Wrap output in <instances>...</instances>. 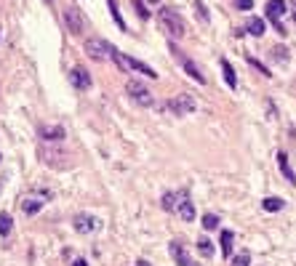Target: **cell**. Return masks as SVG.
Masks as SVG:
<instances>
[{
  "label": "cell",
  "mask_w": 296,
  "mask_h": 266,
  "mask_svg": "<svg viewBox=\"0 0 296 266\" xmlns=\"http://www.w3.org/2000/svg\"><path fill=\"white\" fill-rule=\"evenodd\" d=\"M238 5H240L243 11H251V8H254V0H238Z\"/></svg>",
  "instance_id": "4dcf8cb0"
},
{
  "label": "cell",
  "mask_w": 296,
  "mask_h": 266,
  "mask_svg": "<svg viewBox=\"0 0 296 266\" xmlns=\"http://www.w3.org/2000/svg\"><path fill=\"white\" fill-rule=\"evenodd\" d=\"M160 109H168L174 117H187L198 109V99H195L192 93H179V96H171Z\"/></svg>",
  "instance_id": "277c9868"
},
{
  "label": "cell",
  "mask_w": 296,
  "mask_h": 266,
  "mask_svg": "<svg viewBox=\"0 0 296 266\" xmlns=\"http://www.w3.org/2000/svg\"><path fill=\"white\" fill-rule=\"evenodd\" d=\"M147 3H150V5H160L163 0H147Z\"/></svg>",
  "instance_id": "836d02e7"
},
{
  "label": "cell",
  "mask_w": 296,
  "mask_h": 266,
  "mask_svg": "<svg viewBox=\"0 0 296 266\" xmlns=\"http://www.w3.org/2000/svg\"><path fill=\"white\" fill-rule=\"evenodd\" d=\"M203 229H208V232L219 229V216H216V213H206L203 216Z\"/></svg>",
  "instance_id": "484cf974"
},
{
  "label": "cell",
  "mask_w": 296,
  "mask_h": 266,
  "mask_svg": "<svg viewBox=\"0 0 296 266\" xmlns=\"http://www.w3.org/2000/svg\"><path fill=\"white\" fill-rule=\"evenodd\" d=\"M126 93L131 96V101L139 107H155V96H152V91L147 88L144 83H139V80H128L126 83Z\"/></svg>",
  "instance_id": "5b68a950"
},
{
  "label": "cell",
  "mask_w": 296,
  "mask_h": 266,
  "mask_svg": "<svg viewBox=\"0 0 296 266\" xmlns=\"http://www.w3.org/2000/svg\"><path fill=\"white\" fill-rule=\"evenodd\" d=\"M168 253H171V258L176 261V266H198L190 256H187V248H184L182 240H174V242H171V245H168Z\"/></svg>",
  "instance_id": "30bf717a"
},
{
  "label": "cell",
  "mask_w": 296,
  "mask_h": 266,
  "mask_svg": "<svg viewBox=\"0 0 296 266\" xmlns=\"http://www.w3.org/2000/svg\"><path fill=\"white\" fill-rule=\"evenodd\" d=\"M48 3H51V0H48Z\"/></svg>",
  "instance_id": "d590c367"
},
{
  "label": "cell",
  "mask_w": 296,
  "mask_h": 266,
  "mask_svg": "<svg viewBox=\"0 0 296 266\" xmlns=\"http://www.w3.org/2000/svg\"><path fill=\"white\" fill-rule=\"evenodd\" d=\"M171 53H174V59H179V64H182V67H184V72H187V75H190V77H192V80H198L200 85H206V75H203V72H200V67H198V64H195V61H192V59H187V56H184V51H179V48H176V45H174V43H171Z\"/></svg>",
  "instance_id": "ba28073f"
},
{
  "label": "cell",
  "mask_w": 296,
  "mask_h": 266,
  "mask_svg": "<svg viewBox=\"0 0 296 266\" xmlns=\"http://www.w3.org/2000/svg\"><path fill=\"white\" fill-rule=\"evenodd\" d=\"M37 154H40V160L45 162V165H53V168H64L59 160H67V152L61 149H45V146H40L37 149Z\"/></svg>",
  "instance_id": "5bb4252c"
},
{
  "label": "cell",
  "mask_w": 296,
  "mask_h": 266,
  "mask_svg": "<svg viewBox=\"0 0 296 266\" xmlns=\"http://www.w3.org/2000/svg\"><path fill=\"white\" fill-rule=\"evenodd\" d=\"M198 250H200V256L211 258V256H214V242L206 240V237H200V240H198Z\"/></svg>",
  "instance_id": "d4e9b609"
},
{
  "label": "cell",
  "mask_w": 296,
  "mask_h": 266,
  "mask_svg": "<svg viewBox=\"0 0 296 266\" xmlns=\"http://www.w3.org/2000/svg\"><path fill=\"white\" fill-rule=\"evenodd\" d=\"M51 194L48 192H40V194H27L24 200H21V213L24 216H35V213H40L43 205L48 202Z\"/></svg>",
  "instance_id": "9c48e42d"
},
{
  "label": "cell",
  "mask_w": 296,
  "mask_h": 266,
  "mask_svg": "<svg viewBox=\"0 0 296 266\" xmlns=\"http://www.w3.org/2000/svg\"><path fill=\"white\" fill-rule=\"evenodd\" d=\"M107 5H110V13H112V19H115V24H118L120 29H126V21H123L120 8H118V0H107Z\"/></svg>",
  "instance_id": "7402d4cb"
},
{
  "label": "cell",
  "mask_w": 296,
  "mask_h": 266,
  "mask_svg": "<svg viewBox=\"0 0 296 266\" xmlns=\"http://www.w3.org/2000/svg\"><path fill=\"white\" fill-rule=\"evenodd\" d=\"M11 229H13V218L8 213H0V234H3V237H8Z\"/></svg>",
  "instance_id": "603a6c76"
},
{
  "label": "cell",
  "mask_w": 296,
  "mask_h": 266,
  "mask_svg": "<svg viewBox=\"0 0 296 266\" xmlns=\"http://www.w3.org/2000/svg\"><path fill=\"white\" fill-rule=\"evenodd\" d=\"M278 168H280V173L286 176V181L296 186V173H294L291 162H288V154L286 152H278Z\"/></svg>",
  "instance_id": "9a60e30c"
},
{
  "label": "cell",
  "mask_w": 296,
  "mask_h": 266,
  "mask_svg": "<svg viewBox=\"0 0 296 266\" xmlns=\"http://www.w3.org/2000/svg\"><path fill=\"white\" fill-rule=\"evenodd\" d=\"M72 266H88V261H85V258H75Z\"/></svg>",
  "instance_id": "1f68e13d"
},
{
  "label": "cell",
  "mask_w": 296,
  "mask_h": 266,
  "mask_svg": "<svg viewBox=\"0 0 296 266\" xmlns=\"http://www.w3.org/2000/svg\"><path fill=\"white\" fill-rule=\"evenodd\" d=\"M40 136H43V141H61L64 138V128H43L40 131Z\"/></svg>",
  "instance_id": "44dd1931"
},
{
  "label": "cell",
  "mask_w": 296,
  "mask_h": 266,
  "mask_svg": "<svg viewBox=\"0 0 296 266\" xmlns=\"http://www.w3.org/2000/svg\"><path fill=\"white\" fill-rule=\"evenodd\" d=\"M136 266H150V261H144V258H139V261H136Z\"/></svg>",
  "instance_id": "d6a6232c"
},
{
  "label": "cell",
  "mask_w": 296,
  "mask_h": 266,
  "mask_svg": "<svg viewBox=\"0 0 296 266\" xmlns=\"http://www.w3.org/2000/svg\"><path fill=\"white\" fill-rule=\"evenodd\" d=\"M64 24L69 29V35H75V37H83L88 32V19H85V13L80 11V5H75V3L64 5Z\"/></svg>",
  "instance_id": "3957f363"
},
{
  "label": "cell",
  "mask_w": 296,
  "mask_h": 266,
  "mask_svg": "<svg viewBox=\"0 0 296 266\" xmlns=\"http://www.w3.org/2000/svg\"><path fill=\"white\" fill-rule=\"evenodd\" d=\"M131 5H134V11L139 13V19H144V21L150 19V11H147V5L142 3V0H131Z\"/></svg>",
  "instance_id": "f1b7e54d"
},
{
  "label": "cell",
  "mask_w": 296,
  "mask_h": 266,
  "mask_svg": "<svg viewBox=\"0 0 296 266\" xmlns=\"http://www.w3.org/2000/svg\"><path fill=\"white\" fill-rule=\"evenodd\" d=\"M248 64H254V67L259 69V72H262L264 77H272V75H270V69H267V67H262V61H256V59H248Z\"/></svg>",
  "instance_id": "f546056e"
},
{
  "label": "cell",
  "mask_w": 296,
  "mask_h": 266,
  "mask_svg": "<svg viewBox=\"0 0 296 266\" xmlns=\"http://www.w3.org/2000/svg\"><path fill=\"white\" fill-rule=\"evenodd\" d=\"M272 59H275L278 64H288V48L286 45H275V48H272Z\"/></svg>",
  "instance_id": "cb8c5ba5"
},
{
  "label": "cell",
  "mask_w": 296,
  "mask_h": 266,
  "mask_svg": "<svg viewBox=\"0 0 296 266\" xmlns=\"http://www.w3.org/2000/svg\"><path fill=\"white\" fill-rule=\"evenodd\" d=\"M110 59L123 69V72H142V75L150 77V80H158V72H155L150 64H144V61H139V59H131V56H126V53H120L118 48H112V56Z\"/></svg>",
  "instance_id": "7a4b0ae2"
},
{
  "label": "cell",
  "mask_w": 296,
  "mask_h": 266,
  "mask_svg": "<svg viewBox=\"0 0 296 266\" xmlns=\"http://www.w3.org/2000/svg\"><path fill=\"white\" fill-rule=\"evenodd\" d=\"M232 242H235V232L222 229V256H224V258L232 256Z\"/></svg>",
  "instance_id": "ac0fdd59"
},
{
  "label": "cell",
  "mask_w": 296,
  "mask_h": 266,
  "mask_svg": "<svg viewBox=\"0 0 296 266\" xmlns=\"http://www.w3.org/2000/svg\"><path fill=\"white\" fill-rule=\"evenodd\" d=\"M286 8H288V3L286 0H267V19L275 24V29L280 35H286V24H283V13H286Z\"/></svg>",
  "instance_id": "52a82bcc"
},
{
  "label": "cell",
  "mask_w": 296,
  "mask_h": 266,
  "mask_svg": "<svg viewBox=\"0 0 296 266\" xmlns=\"http://www.w3.org/2000/svg\"><path fill=\"white\" fill-rule=\"evenodd\" d=\"M176 213H179V218H184V221H195V202L190 200V192H187V189H182Z\"/></svg>",
  "instance_id": "7c38bea8"
},
{
  "label": "cell",
  "mask_w": 296,
  "mask_h": 266,
  "mask_svg": "<svg viewBox=\"0 0 296 266\" xmlns=\"http://www.w3.org/2000/svg\"><path fill=\"white\" fill-rule=\"evenodd\" d=\"M246 32H248V35H254V37H262L264 32H267V24H264V19L251 16V19L246 21Z\"/></svg>",
  "instance_id": "2e32d148"
},
{
  "label": "cell",
  "mask_w": 296,
  "mask_h": 266,
  "mask_svg": "<svg viewBox=\"0 0 296 266\" xmlns=\"http://www.w3.org/2000/svg\"><path fill=\"white\" fill-rule=\"evenodd\" d=\"M192 8H195V13L200 16V21H206V24L211 21V16H208V8H206L203 3H200V0H195V3H192Z\"/></svg>",
  "instance_id": "83f0119b"
},
{
  "label": "cell",
  "mask_w": 296,
  "mask_h": 266,
  "mask_svg": "<svg viewBox=\"0 0 296 266\" xmlns=\"http://www.w3.org/2000/svg\"><path fill=\"white\" fill-rule=\"evenodd\" d=\"M291 11H294V19H296V3H291Z\"/></svg>",
  "instance_id": "e575fe53"
},
{
  "label": "cell",
  "mask_w": 296,
  "mask_h": 266,
  "mask_svg": "<svg viewBox=\"0 0 296 266\" xmlns=\"http://www.w3.org/2000/svg\"><path fill=\"white\" fill-rule=\"evenodd\" d=\"M179 197H182V189L179 192H166L163 194V210H166V213H176Z\"/></svg>",
  "instance_id": "e0dca14e"
},
{
  "label": "cell",
  "mask_w": 296,
  "mask_h": 266,
  "mask_svg": "<svg viewBox=\"0 0 296 266\" xmlns=\"http://www.w3.org/2000/svg\"><path fill=\"white\" fill-rule=\"evenodd\" d=\"M158 21L171 37H176V40L187 35V21L182 19V13H179L174 5H160L158 8Z\"/></svg>",
  "instance_id": "6da1fadb"
},
{
  "label": "cell",
  "mask_w": 296,
  "mask_h": 266,
  "mask_svg": "<svg viewBox=\"0 0 296 266\" xmlns=\"http://www.w3.org/2000/svg\"><path fill=\"white\" fill-rule=\"evenodd\" d=\"M232 266H251V253H248V250H240V253L232 258Z\"/></svg>",
  "instance_id": "4316f807"
},
{
  "label": "cell",
  "mask_w": 296,
  "mask_h": 266,
  "mask_svg": "<svg viewBox=\"0 0 296 266\" xmlns=\"http://www.w3.org/2000/svg\"><path fill=\"white\" fill-rule=\"evenodd\" d=\"M112 48L115 45H110L107 40H102V37H91V40H85V53H88L93 61H107L112 56Z\"/></svg>",
  "instance_id": "8992f818"
},
{
  "label": "cell",
  "mask_w": 296,
  "mask_h": 266,
  "mask_svg": "<svg viewBox=\"0 0 296 266\" xmlns=\"http://www.w3.org/2000/svg\"><path fill=\"white\" fill-rule=\"evenodd\" d=\"M69 83L75 85L77 91H88L91 88V75L85 67H75L72 72H69Z\"/></svg>",
  "instance_id": "4fadbf2b"
},
{
  "label": "cell",
  "mask_w": 296,
  "mask_h": 266,
  "mask_svg": "<svg viewBox=\"0 0 296 266\" xmlns=\"http://www.w3.org/2000/svg\"><path fill=\"white\" fill-rule=\"evenodd\" d=\"M222 69H224V80H227V85L235 91L238 88V75H235V69H232V64L227 59H222Z\"/></svg>",
  "instance_id": "ffe728a7"
},
{
  "label": "cell",
  "mask_w": 296,
  "mask_h": 266,
  "mask_svg": "<svg viewBox=\"0 0 296 266\" xmlns=\"http://www.w3.org/2000/svg\"><path fill=\"white\" fill-rule=\"evenodd\" d=\"M72 226H75L77 234H91V232H96L99 221H96L93 216H88V213H77V216L72 218Z\"/></svg>",
  "instance_id": "8fae6325"
},
{
  "label": "cell",
  "mask_w": 296,
  "mask_h": 266,
  "mask_svg": "<svg viewBox=\"0 0 296 266\" xmlns=\"http://www.w3.org/2000/svg\"><path fill=\"white\" fill-rule=\"evenodd\" d=\"M262 208L267 210V213H278V210L286 208V200H280V197H264L262 200Z\"/></svg>",
  "instance_id": "d6986e66"
}]
</instances>
